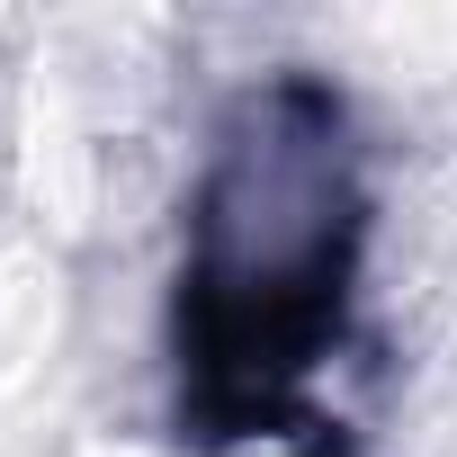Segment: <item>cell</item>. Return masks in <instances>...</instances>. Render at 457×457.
Masks as SVG:
<instances>
[{"mask_svg":"<svg viewBox=\"0 0 457 457\" xmlns=\"http://www.w3.org/2000/svg\"><path fill=\"white\" fill-rule=\"evenodd\" d=\"M368 188L350 108L278 72L215 126L179 270V421L224 457H350L323 368L350 350Z\"/></svg>","mask_w":457,"mask_h":457,"instance_id":"1","label":"cell"}]
</instances>
